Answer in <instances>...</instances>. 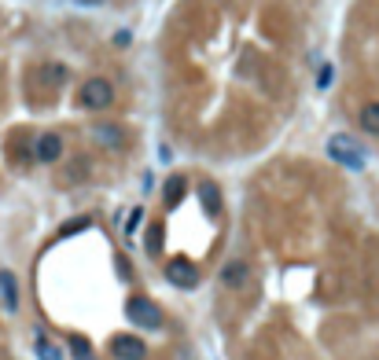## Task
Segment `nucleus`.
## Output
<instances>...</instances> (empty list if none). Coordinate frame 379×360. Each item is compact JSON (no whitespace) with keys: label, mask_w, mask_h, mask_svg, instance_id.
Instances as JSON below:
<instances>
[{"label":"nucleus","mask_w":379,"mask_h":360,"mask_svg":"<svg viewBox=\"0 0 379 360\" xmlns=\"http://www.w3.org/2000/svg\"><path fill=\"white\" fill-rule=\"evenodd\" d=\"M247 280H250V265H247V261H228V265L221 268V283H225L228 290H243Z\"/></svg>","instance_id":"nucleus-7"},{"label":"nucleus","mask_w":379,"mask_h":360,"mask_svg":"<svg viewBox=\"0 0 379 360\" xmlns=\"http://www.w3.org/2000/svg\"><path fill=\"white\" fill-rule=\"evenodd\" d=\"M70 349H74V356H78V360H89V356H92V346L85 342V338H78V334L70 338Z\"/></svg>","instance_id":"nucleus-16"},{"label":"nucleus","mask_w":379,"mask_h":360,"mask_svg":"<svg viewBox=\"0 0 379 360\" xmlns=\"http://www.w3.org/2000/svg\"><path fill=\"white\" fill-rule=\"evenodd\" d=\"M159 243H162V228L155 224L151 231H147V250H151V253H159Z\"/></svg>","instance_id":"nucleus-17"},{"label":"nucleus","mask_w":379,"mask_h":360,"mask_svg":"<svg viewBox=\"0 0 379 360\" xmlns=\"http://www.w3.org/2000/svg\"><path fill=\"white\" fill-rule=\"evenodd\" d=\"M140 221H144V206H137L133 214H129V221H125V239H137V228H140Z\"/></svg>","instance_id":"nucleus-14"},{"label":"nucleus","mask_w":379,"mask_h":360,"mask_svg":"<svg viewBox=\"0 0 379 360\" xmlns=\"http://www.w3.org/2000/svg\"><path fill=\"white\" fill-rule=\"evenodd\" d=\"M78 4H85V8H100V4H107V0H78Z\"/></svg>","instance_id":"nucleus-19"},{"label":"nucleus","mask_w":379,"mask_h":360,"mask_svg":"<svg viewBox=\"0 0 379 360\" xmlns=\"http://www.w3.org/2000/svg\"><path fill=\"white\" fill-rule=\"evenodd\" d=\"M92 136L100 147H125V129L122 125H111V121H100L92 129Z\"/></svg>","instance_id":"nucleus-8"},{"label":"nucleus","mask_w":379,"mask_h":360,"mask_svg":"<svg viewBox=\"0 0 379 360\" xmlns=\"http://www.w3.org/2000/svg\"><path fill=\"white\" fill-rule=\"evenodd\" d=\"M0 302H4L8 312L18 309V283H15V276L8 268H0Z\"/></svg>","instance_id":"nucleus-9"},{"label":"nucleus","mask_w":379,"mask_h":360,"mask_svg":"<svg viewBox=\"0 0 379 360\" xmlns=\"http://www.w3.org/2000/svg\"><path fill=\"white\" fill-rule=\"evenodd\" d=\"M199 202L206 206V214H218V209H221V192H218V184L203 180V184H199Z\"/></svg>","instance_id":"nucleus-10"},{"label":"nucleus","mask_w":379,"mask_h":360,"mask_svg":"<svg viewBox=\"0 0 379 360\" xmlns=\"http://www.w3.org/2000/svg\"><path fill=\"white\" fill-rule=\"evenodd\" d=\"M166 280L181 290H192L199 283V265H192L188 258H174V261H166Z\"/></svg>","instance_id":"nucleus-4"},{"label":"nucleus","mask_w":379,"mask_h":360,"mask_svg":"<svg viewBox=\"0 0 379 360\" xmlns=\"http://www.w3.org/2000/svg\"><path fill=\"white\" fill-rule=\"evenodd\" d=\"M184 199V177H170V184H166V206H177Z\"/></svg>","instance_id":"nucleus-12"},{"label":"nucleus","mask_w":379,"mask_h":360,"mask_svg":"<svg viewBox=\"0 0 379 360\" xmlns=\"http://www.w3.org/2000/svg\"><path fill=\"white\" fill-rule=\"evenodd\" d=\"M78 103H81L85 111H107L111 103H114V84H111L107 77H89V81H81Z\"/></svg>","instance_id":"nucleus-1"},{"label":"nucleus","mask_w":379,"mask_h":360,"mask_svg":"<svg viewBox=\"0 0 379 360\" xmlns=\"http://www.w3.org/2000/svg\"><path fill=\"white\" fill-rule=\"evenodd\" d=\"M317 84H321V89H328V84H331V67H324V70H321V77H317Z\"/></svg>","instance_id":"nucleus-18"},{"label":"nucleus","mask_w":379,"mask_h":360,"mask_svg":"<svg viewBox=\"0 0 379 360\" xmlns=\"http://www.w3.org/2000/svg\"><path fill=\"white\" fill-rule=\"evenodd\" d=\"M85 228H89V217H74L59 228V236H78V231H85Z\"/></svg>","instance_id":"nucleus-15"},{"label":"nucleus","mask_w":379,"mask_h":360,"mask_svg":"<svg viewBox=\"0 0 379 360\" xmlns=\"http://www.w3.org/2000/svg\"><path fill=\"white\" fill-rule=\"evenodd\" d=\"M328 155L339 162V165H346V169H361L365 165V147L357 143L353 136H346V133L328 140Z\"/></svg>","instance_id":"nucleus-3"},{"label":"nucleus","mask_w":379,"mask_h":360,"mask_svg":"<svg viewBox=\"0 0 379 360\" xmlns=\"http://www.w3.org/2000/svg\"><path fill=\"white\" fill-rule=\"evenodd\" d=\"M33 158L45 162V165L59 162V158H63V136H59V133H41L37 143H33Z\"/></svg>","instance_id":"nucleus-6"},{"label":"nucleus","mask_w":379,"mask_h":360,"mask_svg":"<svg viewBox=\"0 0 379 360\" xmlns=\"http://www.w3.org/2000/svg\"><path fill=\"white\" fill-rule=\"evenodd\" d=\"M111 353L118 356V360H144L147 356V346L140 342L137 334H111Z\"/></svg>","instance_id":"nucleus-5"},{"label":"nucleus","mask_w":379,"mask_h":360,"mask_svg":"<svg viewBox=\"0 0 379 360\" xmlns=\"http://www.w3.org/2000/svg\"><path fill=\"white\" fill-rule=\"evenodd\" d=\"M357 121H361V129L368 136H379V103H365L361 114H357Z\"/></svg>","instance_id":"nucleus-11"},{"label":"nucleus","mask_w":379,"mask_h":360,"mask_svg":"<svg viewBox=\"0 0 379 360\" xmlns=\"http://www.w3.org/2000/svg\"><path fill=\"white\" fill-rule=\"evenodd\" d=\"M125 316H129L133 324L147 327V331H162V324H166V312L159 309V302L144 298V294H133V298L125 302Z\"/></svg>","instance_id":"nucleus-2"},{"label":"nucleus","mask_w":379,"mask_h":360,"mask_svg":"<svg viewBox=\"0 0 379 360\" xmlns=\"http://www.w3.org/2000/svg\"><path fill=\"white\" fill-rule=\"evenodd\" d=\"M37 356H41V360H63V356H59V349H55V346L48 342L45 334L37 338Z\"/></svg>","instance_id":"nucleus-13"}]
</instances>
